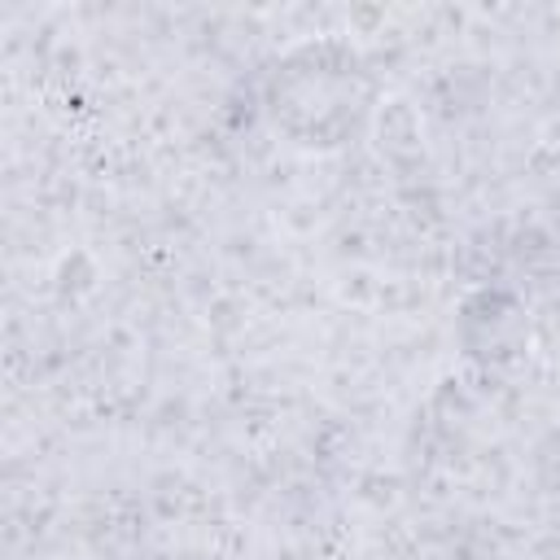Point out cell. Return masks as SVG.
Returning a JSON list of instances; mask_svg holds the SVG:
<instances>
[{
	"label": "cell",
	"instance_id": "6da1fadb",
	"mask_svg": "<svg viewBox=\"0 0 560 560\" xmlns=\"http://www.w3.org/2000/svg\"><path fill=\"white\" fill-rule=\"evenodd\" d=\"M385 88L350 35L289 44L262 88L271 131L302 153H337L372 131Z\"/></svg>",
	"mask_w": 560,
	"mask_h": 560
},
{
	"label": "cell",
	"instance_id": "7a4b0ae2",
	"mask_svg": "<svg viewBox=\"0 0 560 560\" xmlns=\"http://www.w3.org/2000/svg\"><path fill=\"white\" fill-rule=\"evenodd\" d=\"M368 136L376 140L381 158H389V162H416L424 153V122H420V114H416V105L407 96H389L385 92Z\"/></svg>",
	"mask_w": 560,
	"mask_h": 560
},
{
	"label": "cell",
	"instance_id": "3957f363",
	"mask_svg": "<svg viewBox=\"0 0 560 560\" xmlns=\"http://www.w3.org/2000/svg\"><path fill=\"white\" fill-rule=\"evenodd\" d=\"M529 354L547 372H560V289L529 306Z\"/></svg>",
	"mask_w": 560,
	"mask_h": 560
}]
</instances>
